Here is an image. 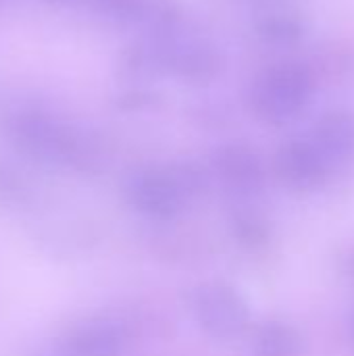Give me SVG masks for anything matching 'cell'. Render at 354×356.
<instances>
[{"instance_id": "1", "label": "cell", "mask_w": 354, "mask_h": 356, "mask_svg": "<svg viewBox=\"0 0 354 356\" xmlns=\"http://www.w3.org/2000/svg\"><path fill=\"white\" fill-rule=\"evenodd\" d=\"M138 46L129 65L142 73H165L188 83H209L223 69L219 48L194 33H186L179 21L159 29Z\"/></svg>"}, {"instance_id": "2", "label": "cell", "mask_w": 354, "mask_h": 356, "mask_svg": "<svg viewBox=\"0 0 354 356\" xmlns=\"http://www.w3.org/2000/svg\"><path fill=\"white\" fill-rule=\"evenodd\" d=\"M315 94L313 71L298 60H284L261 71L248 88V108L269 125L298 119Z\"/></svg>"}, {"instance_id": "3", "label": "cell", "mask_w": 354, "mask_h": 356, "mask_svg": "<svg viewBox=\"0 0 354 356\" xmlns=\"http://www.w3.org/2000/svg\"><path fill=\"white\" fill-rule=\"evenodd\" d=\"M13 144L33 161L46 165H79L83 156L81 142L56 121L42 115H21L8 123Z\"/></svg>"}, {"instance_id": "4", "label": "cell", "mask_w": 354, "mask_h": 356, "mask_svg": "<svg viewBox=\"0 0 354 356\" xmlns=\"http://www.w3.org/2000/svg\"><path fill=\"white\" fill-rule=\"evenodd\" d=\"M192 309L200 327L219 340L240 336L250 319L246 300L230 286L209 284L198 288L192 300Z\"/></svg>"}, {"instance_id": "5", "label": "cell", "mask_w": 354, "mask_h": 356, "mask_svg": "<svg viewBox=\"0 0 354 356\" xmlns=\"http://www.w3.org/2000/svg\"><path fill=\"white\" fill-rule=\"evenodd\" d=\"M127 198L140 213L154 219H169L182 211L190 196L179 181L175 167H171L134 175L127 186Z\"/></svg>"}, {"instance_id": "6", "label": "cell", "mask_w": 354, "mask_h": 356, "mask_svg": "<svg viewBox=\"0 0 354 356\" xmlns=\"http://www.w3.org/2000/svg\"><path fill=\"white\" fill-rule=\"evenodd\" d=\"M275 171L290 188L311 190L321 186L332 169L309 138H294L277 150Z\"/></svg>"}, {"instance_id": "7", "label": "cell", "mask_w": 354, "mask_h": 356, "mask_svg": "<svg viewBox=\"0 0 354 356\" xmlns=\"http://www.w3.org/2000/svg\"><path fill=\"white\" fill-rule=\"evenodd\" d=\"M213 171L236 196H252L263 188L265 167L246 144H225L213 154Z\"/></svg>"}, {"instance_id": "8", "label": "cell", "mask_w": 354, "mask_h": 356, "mask_svg": "<svg viewBox=\"0 0 354 356\" xmlns=\"http://www.w3.org/2000/svg\"><path fill=\"white\" fill-rule=\"evenodd\" d=\"M309 140L321 152L330 169L342 167L354 159V113L348 108H332L323 113Z\"/></svg>"}, {"instance_id": "9", "label": "cell", "mask_w": 354, "mask_h": 356, "mask_svg": "<svg viewBox=\"0 0 354 356\" xmlns=\"http://www.w3.org/2000/svg\"><path fill=\"white\" fill-rule=\"evenodd\" d=\"M123 332L108 321H92L71 330L61 340L63 356H121Z\"/></svg>"}, {"instance_id": "10", "label": "cell", "mask_w": 354, "mask_h": 356, "mask_svg": "<svg viewBox=\"0 0 354 356\" xmlns=\"http://www.w3.org/2000/svg\"><path fill=\"white\" fill-rule=\"evenodd\" d=\"M300 353L303 338L294 327L269 323L257 334L252 356H300Z\"/></svg>"}, {"instance_id": "11", "label": "cell", "mask_w": 354, "mask_h": 356, "mask_svg": "<svg viewBox=\"0 0 354 356\" xmlns=\"http://www.w3.org/2000/svg\"><path fill=\"white\" fill-rule=\"evenodd\" d=\"M257 35L269 46H294L305 38V23L292 15H269L257 23Z\"/></svg>"}, {"instance_id": "12", "label": "cell", "mask_w": 354, "mask_h": 356, "mask_svg": "<svg viewBox=\"0 0 354 356\" xmlns=\"http://www.w3.org/2000/svg\"><path fill=\"white\" fill-rule=\"evenodd\" d=\"M234 236L240 244L248 248H257L267 242L269 227L265 219H261L257 213H238L234 219Z\"/></svg>"}, {"instance_id": "13", "label": "cell", "mask_w": 354, "mask_h": 356, "mask_svg": "<svg viewBox=\"0 0 354 356\" xmlns=\"http://www.w3.org/2000/svg\"><path fill=\"white\" fill-rule=\"evenodd\" d=\"M0 198L10 204H19L25 198L23 184L13 175V171H6L0 167Z\"/></svg>"}, {"instance_id": "14", "label": "cell", "mask_w": 354, "mask_h": 356, "mask_svg": "<svg viewBox=\"0 0 354 356\" xmlns=\"http://www.w3.org/2000/svg\"><path fill=\"white\" fill-rule=\"evenodd\" d=\"M346 273L354 280V252L348 257V263H346Z\"/></svg>"}, {"instance_id": "15", "label": "cell", "mask_w": 354, "mask_h": 356, "mask_svg": "<svg viewBox=\"0 0 354 356\" xmlns=\"http://www.w3.org/2000/svg\"><path fill=\"white\" fill-rule=\"evenodd\" d=\"M56 2H65V4H92V0H56Z\"/></svg>"}]
</instances>
